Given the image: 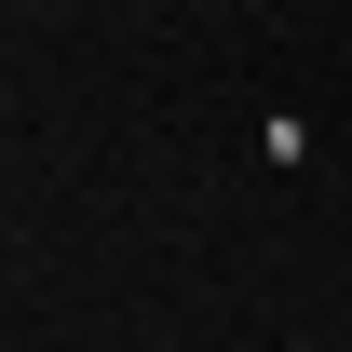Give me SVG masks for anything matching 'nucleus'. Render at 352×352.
<instances>
[]
</instances>
